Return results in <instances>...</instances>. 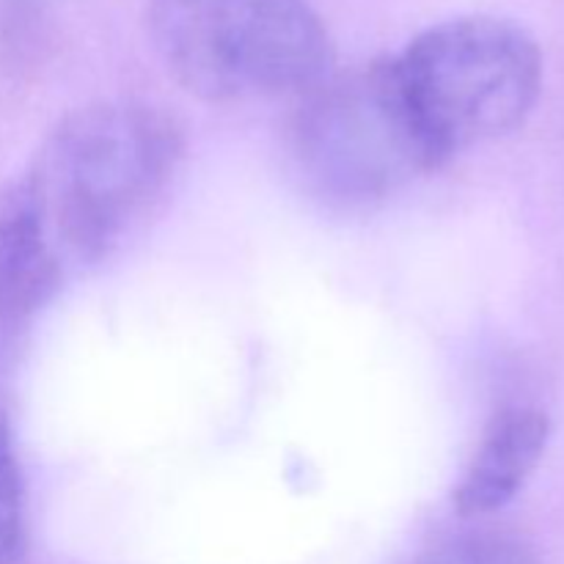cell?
<instances>
[{"label": "cell", "mask_w": 564, "mask_h": 564, "mask_svg": "<svg viewBox=\"0 0 564 564\" xmlns=\"http://www.w3.org/2000/svg\"><path fill=\"white\" fill-rule=\"evenodd\" d=\"M394 66L441 165L474 143L521 127L543 88L538 39L518 22L490 14L427 28Z\"/></svg>", "instance_id": "277c9868"}, {"label": "cell", "mask_w": 564, "mask_h": 564, "mask_svg": "<svg viewBox=\"0 0 564 564\" xmlns=\"http://www.w3.org/2000/svg\"><path fill=\"white\" fill-rule=\"evenodd\" d=\"M286 154L303 191L336 213L378 207L441 169L394 58L334 69L301 94L286 124Z\"/></svg>", "instance_id": "7a4b0ae2"}, {"label": "cell", "mask_w": 564, "mask_h": 564, "mask_svg": "<svg viewBox=\"0 0 564 564\" xmlns=\"http://www.w3.org/2000/svg\"><path fill=\"white\" fill-rule=\"evenodd\" d=\"M64 279L36 220L11 185L0 196V323L31 317Z\"/></svg>", "instance_id": "8992f818"}, {"label": "cell", "mask_w": 564, "mask_h": 564, "mask_svg": "<svg viewBox=\"0 0 564 564\" xmlns=\"http://www.w3.org/2000/svg\"><path fill=\"white\" fill-rule=\"evenodd\" d=\"M28 551L25 485L6 416L0 413V564H22Z\"/></svg>", "instance_id": "ba28073f"}, {"label": "cell", "mask_w": 564, "mask_h": 564, "mask_svg": "<svg viewBox=\"0 0 564 564\" xmlns=\"http://www.w3.org/2000/svg\"><path fill=\"white\" fill-rule=\"evenodd\" d=\"M185 141L165 110L99 102L58 121L14 191L64 275L127 246L163 204Z\"/></svg>", "instance_id": "6da1fadb"}, {"label": "cell", "mask_w": 564, "mask_h": 564, "mask_svg": "<svg viewBox=\"0 0 564 564\" xmlns=\"http://www.w3.org/2000/svg\"><path fill=\"white\" fill-rule=\"evenodd\" d=\"M413 564H538V554L521 534L477 529L433 545Z\"/></svg>", "instance_id": "52a82bcc"}, {"label": "cell", "mask_w": 564, "mask_h": 564, "mask_svg": "<svg viewBox=\"0 0 564 564\" xmlns=\"http://www.w3.org/2000/svg\"><path fill=\"white\" fill-rule=\"evenodd\" d=\"M549 435L551 419L540 408H501L485 427L455 488V510L463 518H485L505 510L543 460Z\"/></svg>", "instance_id": "5b68a950"}, {"label": "cell", "mask_w": 564, "mask_h": 564, "mask_svg": "<svg viewBox=\"0 0 564 564\" xmlns=\"http://www.w3.org/2000/svg\"><path fill=\"white\" fill-rule=\"evenodd\" d=\"M165 69L207 102L297 99L334 72V42L308 0H152Z\"/></svg>", "instance_id": "3957f363"}]
</instances>
